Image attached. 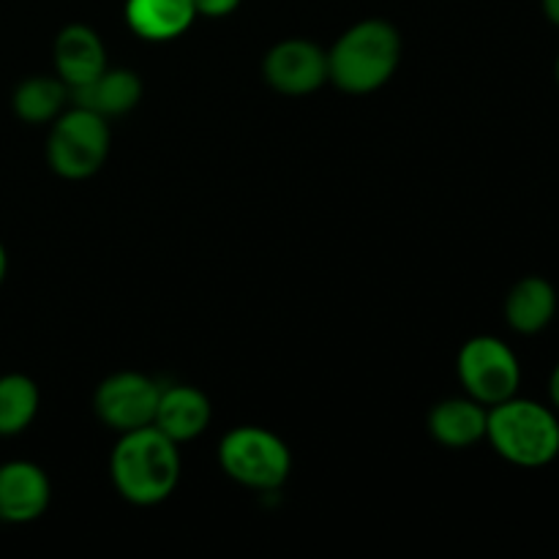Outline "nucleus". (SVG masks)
<instances>
[{"mask_svg": "<svg viewBox=\"0 0 559 559\" xmlns=\"http://www.w3.org/2000/svg\"><path fill=\"white\" fill-rule=\"evenodd\" d=\"M218 464L235 484L254 491H273L284 486L293 469V456L284 440L260 426L233 429L218 445Z\"/></svg>", "mask_w": 559, "mask_h": 559, "instance_id": "4", "label": "nucleus"}, {"mask_svg": "<svg viewBox=\"0 0 559 559\" xmlns=\"http://www.w3.org/2000/svg\"><path fill=\"white\" fill-rule=\"evenodd\" d=\"M38 385L25 374L0 377V437H16L38 415Z\"/></svg>", "mask_w": 559, "mask_h": 559, "instance_id": "17", "label": "nucleus"}, {"mask_svg": "<svg viewBox=\"0 0 559 559\" xmlns=\"http://www.w3.org/2000/svg\"><path fill=\"white\" fill-rule=\"evenodd\" d=\"M162 388L140 371H118L96 388L93 409L98 420L115 431H134L153 426Z\"/></svg>", "mask_w": 559, "mask_h": 559, "instance_id": "7", "label": "nucleus"}, {"mask_svg": "<svg viewBox=\"0 0 559 559\" xmlns=\"http://www.w3.org/2000/svg\"><path fill=\"white\" fill-rule=\"evenodd\" d=\"M5 271H9V254H5V246L0 243V284H3Z\"/></svg>", "mask_w": 559, "mask_h": 559, "instance_id": "21", "label": "nucleus"}, {"mask_svg": "<svg viewBox=\"0 0 559 559\" xmlns=\"http://www.w3.org/2000/svg\"><path fill=\"white\" fill-rule=\"evenodd\" d=\"M211 415L213 407L205 393L191 385H169L158 393L153 426L180 445V442H191L205 435Z\"/></svg>", "mask_w": 559, "mask_h": 559, "instance_id": "10", "label": "nucleus"}, {"mask_svg": "<svg viewBox=\"0 0 559 559\" xmlns=\"http://www.w3.org/2000/svg\"><path fill=\"white\" fill-rule=\"evenodd\" d=\"M459 380L469 399L484 407L508 402L522 385V366L516 353L495 336H475L459 349Z\"/></svg>", "mask_w": 559, "mask_h": 559, "instance_id": "6", "label": "nucleus"}, {"mask_svg": "<svg viewBox=\"0 0 559 559\" xmlns=\"http://www.w3.org/2000/svg\"><path fill=\"white\" fill-rule=\"evenodd\" d=\"M109 473L118 495L131 506H158L180 480L178 442L156 426L123 431L109 459Z\"/></svg>", "mask_w": 559, "mask_h": 559, "instance_id": "1", "label": "nucleus"}, {"mask_svg": "<svg viewBox=\"0 0 559 559\" xmlns=\"http://www.w3.org/2000/svg\"><path fill=\"white\" fill-rule=\"evenodd\" d=\"M402 36L385 20H364L338 36L328 52V80L342 91L374 93L396 74Z\"/></svg>", "mask_w": 559, "mask_h": 559, "instance_id": "2", "label": "nucleus"}, {"mask_svg": "<svg viewBox=\"0 0 559 559\" xmlns=\"http://www.w3.org/2000/svg\"><path fill=\"white\" fill-rule=\"evenodd\" d=\"M549 396H551V402H555V407L559 409V364H557V369L551 371V380H549Z\"/></svg>", "mask_w": 559, "mask_h": 559, "instance_id": "20", "label": "nucleus"}, {"mask_svg": "<svg viewBox=\"0 0 559 559\" xmlns=\"http://www.w3.org/2000/svg\"><path fill=\"white\" fill-rule=\"evenodd\" d=\"M71 98L76 102V107H85L109 120L131 112L140 104L142 82L129 69H104L96 80H91L82 87H74Z\"/></svg>", "mask_w": 559, "mask_h": 559, "instance_id": "13", "label": "nucleus"}, {"mask_svg": "<svg viewBox=\"0 0 559 559\" xmlns=\"http://www.w3.org/2000/svg\"><path fill=\"white\" fill-rule=\"evenodd\" d=\"M262 74L284 96H309L328 82V52L306 38H287L265 55Z\"/></svg>", "mask_w": 559, "mask_h": 559, "instance_id": "8", "label": "nucleus"}, {"mask_svg": "<svg viewBox=\"0 0 559 559\" xmlns=\"http://www.w3.org/2000/svg\"><path fill=\"white\" fill-rule=\"evenodd\" d=\"M240 0H194L197 16H211V20H222L238 11Z\"/></svg>", "mask_w": 559, "mask_h": 559, "instance_id": "18", "label": "nucleus"}, {"mask_svg": "<svg viewBox=\"0 0 559 559\" xmlns=\"http://www.w3.org/2000/svg\"><path fill=\"white\" fill-rule=\"evenodd\" d=\"M69 85L60 76H27L14 91V112L25 123H52L69 104Z\"/></svg>", "mask_w": 559, "mask_h": 559, "instance_id": "16", "label": "nucleus"}, {"mask_svg": "<svg viewBox=\"0 0 559 559\" xmlns=\"http://www.w3.org/2000/svg\"><path fill=\"white\" fill-rule=\"evenodd\" d=\"M107 118L85 107L60 112L47 140V162L66 180H85L104 167L109 156Z\"/></svg>", "mask_w": 559, "mask_h": 559, "instance_id": "5", "label": "nucleus"}, {"mask_svg": "<svg viewBox=\"0 0 559 559\" xmlns=\"http://www.w3.org/2000/svg\"><path fill=\"white\" fill-rule=\"evenodd\" d=\"M107 69V49L98 33L87 25H69L55 38V71L60 80L74 87L87 85Z\"/></svg>", "mask_w": 559, "mask_h": 559, "instance_id": "11", "label": "nucleus"}, {"mask_svg": "<svg viewBox=\"0 0 559 559\" xmlns=\"http://www.w3.org/2000/svg\"><path fill=\"white\" fill-rule=\"evenodd\" d=\"M489 409L475 399H445L429 415V431L440 445L469 448L486 440Z\"/></svg>", "mask_w": 559, "mask_h": 559, "instance_id": "14", "label": "nucleus"}, {"mask_svg": "<svg viewBox=\"0 0 559 559\" xmlns=\"http://www.w3.org/2000/svg\"><path fill=\"white\" fill-rule=\"evenodd\" d=\"M557 314V293L546 278L527 276L508 293L506 320L522 336H533L549 328Z\"/></svg>", "mask_w": 559, "mask_h": 559, "instance_id": "15", "label": "nucleus"}, {"mask_svg": "<svg viewBox=\"0 0 559 559\" xmlns=\"http://www.w3.org/2000/svg\"><path fill=\"white\" fill-rule=\"evenodd\" d=\"M544 3V14L551 25L559 27V0H540Z\"/></svg>", "mask_w": 559, "mask_h": 559, "instance_id": "19", "label": "nucleus"}, {"mask_svg": "<svg viewBox=\"0 0 559 559\" xmlns=\"http://www.w3.org/2000/svg\"><path fill=\"white\" fill-rule=\"evenodd\" d=\"M52 497L47 473L33 462L0 464V522L31 524L44 516Z\"/></svg>", "mask_w": 559, "mask_h": 559, "instance_id": "9", "label": "nucleus"}, {"mask_svg": "<svg viewBox=\"0 0 559 559\" xmlns=\"http://www.w3.org/2000/svg\"><path fill=\"white\" fill-rule=\"evenodd\" d=\"M194 20V0H126V22L145 41H173Z\"/></svg>", "mask_w": 559, "mask_h": 559, "instance_id": "12", "label": "nucleus"}, {"mask_svg": "<svg viewBox=\"0 0 559 559\" xmlns=\"http://www.w3.org/2000/svg\"><path fill=\"white\" fill-rule=\"evenodd\" d=\"M557 82H559V58H557Z\"/></svg>", "mask_w": 559, "mask_h": 559, "instance_id": "22", "label": "nucleus"}, {"mask_svg": "<svg viewBox=\"0 0 559 559\" xmlns=\"http://www.w3.org/2000/svg\"><path fill=\"white\" fill-rule=\"evenodd\" d=\"M486 440L516 467H546L559 456V420L530 399H508L489 409Z\"/></svg>", "mask_w": 559, "mask_h": 559, "instance_id": "3", "label": "nucleus"}]
</instances>
